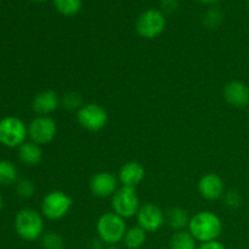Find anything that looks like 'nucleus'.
<instances>
[{
    "label": "nucleus",
    "instance_id": "nucleus-1",
    "mask_svg": "<svg viewBox=\"0 0 249 249\" xmlns=\"http://www.w3.org/2000/svg\"><path fill=\"white\" fill-rule=\"evenodd\" d=\"M187 231L197 242L216 241L223 232V221L211 211H202L191 216Z\"/></svg>",
    "mask_w": 249,
    "mask_h": 249
},
{
    "label": "nucleus",
    "instance_id": "nucleus-2",
    "mask_svg": "<svg viewBox=\"0 0 249 249\" xmlns=\"http://www.w3.org/2000/svg\"><path fill=\"white\" fill-rule=\"evenodd\" d=\"M15 230L21 240L33 242L44 235V220L32 208H23L15 216Z\"/></svg>",
    "mask_w": 249,
    "mask_h": 249
},
{
    "label": "nucleus",
    "instance_id": "nucleus-3",
    "mask_svg": "<svg viewBox=\"0 0 249 249\" xmlns=\"http://www.w3.org/2000/svg\"><path fill=\"white\" fill-rule=\"evenodd\" d=\"M125 219L119 216L114 212H107L102 214L96 223L97 236L106 246L118 245L123 242L126 232Z\"/></svg>",
    "mask_w": 249,
    "mask_h": 249
},
{
    "label": "nucleus",
    "instance_id": "nucleus-4",
    "mask_svg": "<svg viewBox=\"0 0 249 249\" xmlns=\"http://www.w3.org/2000/svg\"><path fill=\"white\" fill-rule=\"evenodd\" d=\"M28 138V125L15 116L0 119V143L5 147H19Z\"/></svg>",
    "mask_w": 249,
    "mask_h": 249
},
{
    "label": "nucleus",
    "instance_id": "nucleus-5",
    "mask_svg": "<svg viewBox=\"0 0 249 249\" xmlns=\"http://www.w3.org/2000/svg\"><path fill=\"white\" fill-rule=\"evenodd\" d=\"M73 206V201L66 192L55 190L45 195L41 201V214L49 220L65 218Z\"/></svg>",
    "mask_w": 249,
    "mask_h": 249
},
{
    "label": "nucleus",
    "instance_id": "nucleus-6",
    "mask_svg": "<svg viewBox=\"0 0 249 249\" xmlns=\"http://www.w3.org/2000/svg\"><path fill=\"white\" fill-rule=\"evenodd\" d=\"M167 26L165 15L160 10L148 9L138 17L135 23L136 32L145 39H155L164 32Z\"/></svg>",
    "mask_w": 249,
    "mask_h": 249
},
{
    "label": "nucleus",
    "instance_id": "nucleus-7",
    "mask_svg": "<svg viewBox=\"0 0 249 249\" xmlns=\"http://www.w3.org/2000/svg\"><path fill=\"white\" fill-rule=\"evenodd\" d=\"M112 212L118 214L123 219H130L136 216L140 209V199H139L136 189L133 187H119L116 194L112 196Z\"/></svg>",
    "mask_w": 249,
    "mask_h": 249
},
{
    "label": "nucleus",
    "instance_id": "nucleus-8",
    "mask_svg": "<svg viewBox=\"0 0 249 249\" xmlns=\"http://www.w3.org/2000/svg\"><path fill=\"white\" fill-rule=\"evenodd\" d=\"M77 121L82 128L89 131H100L108 123V113L100 105L87 104L77 112Z\"/></svg>",
    "mask_w": 249,
    "mask_h": 249
},
{
    "label": "nucleus",
    "instance_id": "nucleus-9",
    "mask_svg": "<svg viewBox=\"0 0 249 249\" xmlns=\"http://www.w3.org/2000/svg\"><path fill=\"white\" fill-rule=\"evenodd\" d=\"M57 135V124L51 117L38 116L28 124V138L39 146L48 145Z\"/></svg>",
    "mask_w": 249,
    "mask_h": 249
},
{
    "label": "nucleus",
    "instance_id": "nucleus-10",
    "mask_svg": "<svg viewBox=\"0 0 249 249\" xmlns=\"http://www.w3.org/2000/svg\"><path fill=\"white\" fill-rule=\"evenodd\" d=\"M138 225L146 232H156L165 224V214L155 203H145L136 214Z\"/></svg>",
    "mask_w": 249,
    "mask_h": 249
},
{
    "label": "nucleus",
    "instance_id": "nucleus-11",
    "mask_svg": "<svg viewBox=\"0 0 249 249\" xmlns=\"http://www.w3.org/2000/svg\"><path fill=\"white\" fill-rule=\"evenodd\" d=\"M118 179L111 172H99L90 179V191L95 197L108 198L118 190Z\"/></svg>",
    "mask_w": 249,
    "mask_h": 249
},
{
    "label": "nucleus",
    "instance_id": "nucleus-12",
    "mask_svg": "<svg viewBox=\"0 0 249 249\" xmlns=\"http://www.w3.org/2000/svg\"><path fill=\"white\" fill-rule=\"evenodd\" d=\"M199 195L207 201H218L225 195L224 180L215 173H208L199 179L197 185Z\"/></svg>",
    "mask_w": 249,
    "mask_h": 249
},
{
    "label": "nucleus",
    "instance_id": "nucleus-13",
    "mask_svg": "<svg viewBox=\"0 0 249 249\" xmlns=\"http://www.w3.org/2000/svg\"><path fill=\"white\" fill-rule=\"evenodd\" d=\"M225 101L235 108H246L249 106V87L241 80H231L223 89Z\"/></svg>",
    "mask_w": 249,
    "mask_h": 249
},
{
    "label": "nucleus",
    "instance_id": "nucleus-14",
    "mask_svg": "<svg viewBox=\"0 0 249 249\" xmlns=\"http://www.w3.org/2000/svg\"><path fill=\"white\" fill-rule=\"evenodd\" d=\"M61 106V97L53 90H43L34 96L32 108L38 116H49Z\"/></svg>",
    "mask_w": 249,
    "mask_h": 249
},
{
    "label": "nucleus",
    "instance_id": "nucleus-15",
    "mask_svg": "<svg viewBox=\"0 0 249 249\" xmlns=\"http://www.w3.org/2000/svg\"><path fill=\"white\" fill-rule=\"evenodd\" d=\"M145 168L142 167V164L135 160H130L122 165L119 169L118 181L121 182L122 186L136 189V186L140 185L145 179Z\"/></svg>",
    "mask_w": 249,
    "mask_h": 249
},
{
    "label": "nucleus",
    "instance_id": "nucleus-16",
    "mask_svg": "<svg viewBox=\"0 0 249 249\" xmlns=\"http://www.w3.org/2000/svg\"><path fill=\"white\" fill-rule=\"evenodd\" d=\"M18 158L23 164L34 167L43 160V150L38 143L33 141H26L18 147Z\"/></svg>",
    "mask_w": 249,
    "mask_h": 249
},
{
    "label": "nucleus",
    "instance_id": "nucleus-17",
    "mask_svg": "<svg viewBox=\"0 0 249 249\" xmlns=\"http://www.w3.org/2000/svg\"><path fill=\"white\" fill-rule=\"evenodd\" d=\"M190 219L191 218L189 216L187 211L180 207H173L165 213V224L175 232L189 228Z\"/></svg>",
    "mask_w": 249,
    "mask_h": 249
},
{
    "label": "nucleus",
    "instance_id": "nucleus-18",
    "mask_svg": "<svg viewBox=\"0 0 249 249\" xmlns=\"http://www.w3.org/2000/svg\"><path fill=\"white\" fill-rule=\"evenodd\" d=\"M146 240H147V232L138 225L126 230L123 243L126 249H140L146 243Z\"/></svg>",
    "mask_w": 249,
    "mask_h": 249
},
{
    "label": "nucleus",
    "instance_id": "nucleus-19",
    "mask_svg": "<svg viewBox=\"0 0 249 249\" xmlns=\"http://www.w3.org/2000/svg\"><path fill=\"white\" fill-rule=\"evenodd\" d=\"M197 241L186 230L177 231L173 233L169 241V249H197Z\"/></svg>",
    "mask_w": 249,
    "mask_h": 249
},
{
    "label": "nucleus",
    "instance_id": "nucleus-20",
    "mask_svg": "<svg viewBox=\"0 0 249 249\" xmlns=\"http://www.w3.org/2000/svg\"><path fill=\"white\" fill-rule=\"evenodd\" d=\"M18 170L16 165L7 160H0V186H9L17 182Z\"/></svg>",
    "mask_w": 249,
    "mask_h": 249
},
{
    "label": "nucleus",
    "instance_id": "nucleus-21",
    "mask_svg": "<svg viewBox=\"0 0 249 249\" xmlns=\"http://www.w3.org/2000/svg\"><path fill=\"white\" fill-rule=\"evenodd\" d=\"M83 0H53V6L63 16H74L80 11Z\"/></svg>",
    "mask_w": 249,
    "mask_h": 249
},
{
    "label": "nucleus",
    "instance_id": "nucleus-22",
    "mask_svg": "<svg viewBox=\"0 0 249 249\" xmlns=\"http://www.w3.org/2000/svg\"><path fill=\"white\" fill-rule=\"evenodd\" d=\"M61 106L67 111H79L83 107V97L77 91H68L61 97Z\"/></svg>",
    "mask_w": 249,
    "mask_h": 249
},
{
    "label": "nucleus",
    "instance_id": "nucleus-23",
    "mask_svg": "<svg viewBox=\"0 0 249 249\" xmlns=\"http://www.w3.org/2000/svg\"><path fill=\"white\" fill-rule=\"evenodd\" d=\"M41 247L44 249H63L65 248V240L60 233L55 231L45 232L40 238Z\"/></svg>",
    "mask_w": 249,
    "mask_h": 249
},
{
    "label": "nucleus",
    "instance_id": "nucleus-24",
    "mask_svg": "<svg viewBox=\"0 0 249 249\" xmlns=\"http://www.w3.org/2000/svg\"><path fill=\"white\" fill-rule=\"evenodd\" d=\"M224 15L218 7H212L207 10L203 16V24L209 29H216L223 23Z\"/></svg>",
    "mask_w": 249,
    "mask_h": 249
},
{
    "label": "nucleus",
    "instance_id": "nucleus-25",
    "mask_svg": "<svg viewBox=\"0 0 249 249\" xmlns=\"http://www.w3.org/2000/svg\"><path fill=\"white\" fill-rule=\"evenodd\" d=\"M16 192L21 198H31L36 194V185L29 179L18 180L16 184Z\"/></svg>",
    "mask_w": 249,
    "mask_h": 249
},
{
    "label": "nucleus",
    "instance_id": "nucleus-26",
    "mask_svg": "<svg viewBox=\"0 0 249 249\" xmlns=\"http://www.w3.org/2000/svg\"><path fill=\"white\" fill-rule=\"evenodd\" d=\"M223 198L224 202H225V206L230 209H238L242 206L243 198L240 192L236 191V190H231V191L225 192Z\"/></svg>",
    "mask_w": 249,
    "mask_h": 249
},
{
    "label": "nucleus",
    "instance_id": "nucleus-27",
    "mask_svg": "<svg viewBox=\"0 0 249 249\" xmlns=\"http://www.w3.org/2000/svg\"><path fill=\"white\" fill-rule=\"evenodd\" d=\"M160 11L163 14H173L179 7V0H160Z\"/></svg>",
    "mask_w": 249,
    "mask_h": 249
},
{
    "label": "nucleus",
    "instance_id": "nucleus-28",
    "mask_svg": "<svg viewBox=\"0 0 249 249\" xmlns=\"http://www.w3.org/2000/svg\"><path fill=\"white\" fill-rule=\"evenodd\" d=\"M197 249H226V247L223 245V243L219 242V241L216 240V241H211V242L201 243Z\"/></svg>",
    "mask_w": 249,
    "mask_h": 249
},
{
    "label": "nucleus",
    "instance_id": "nucleus-29",
    "mask_svg": "<svg viewBox=\"0 0 249 249\" xmlns=\"http://www.w3.org/2000/svg\"><path fill=\"white\" fill-rule=\"evenodd\" d=\"M105 243L100 238H94L88 245V249H105Z\"/></svg>",
    "mask_w": 249,
    "mask_h": 249
},
{
    "label": "nucleus",
    "instance_id": "nucleus-30",
    "mask_svg": "<svg viewBox=\"0 0 249 249\" xmlns=\"http://www.w3.org/2000/svg\"><path fill=\"white\" fill-rule=\"evenodd\" d=\"M197 1L202 2V4H208V5H211V4H215V2H218L219 0H197Z\"/></svg>",
    "mask_w": 249,
    "mask_h": 249
},
{
    "label": "nucleus",
    "instance_id": "nucleus-31",
    "mask_svg": "<svg viewBox=\"0 0 249 249\" xmlns=\"http://www.w3.org/2000/svg\"><path fill=\"white\" fill-rule=\"evenodd\" d=\"M2 208H4V199H2L1 194H0V212L2 211Z\"/></svg>",
    "mask_w": 249,
    "mask_h": 249
},
{
    "label": "nucleus",
    "instance_id": "nucleus-32",
    "mask_svg": "<svg viewBox=\"0 0 249 249\" xmlns=\"http://www.w3.org/2000/svg\"><path fill=\"white\" fill-rule=\"evenodd\" d=\"M105 249H122V248L118 247V245H113V246H107Z\"/></svg>",
    "mask_w": 249,
    "mask_h": 249
},
{
    "label": "nucleus",
    "instance_id": "nucleus-33",
    "mask_svg": "<svg viewBox=\"0 0 249 249\" xmlns=\"http://www.w3.org/2000/svg\"><path fill=\"white\" fill-rule=\"evenodd\" d=\"M33 1H36V2H44V1H46V0H33Z\"/></svg>",
    "mask_w": 249,
    "mask_h": 249
},
{
    "label": "nucleus",
    "instance_id": "nucleus-34",
    "mask_svg": "<svg viewBox=\"0 0 249 249\" xmlns=\"http://www.w3.org/2000/svg\"><path fill=\"white\" fill-rule=\"evenodd\" d=\"M247 4H248V7H249V0H247Z\"/></svg>",
    "mask_w": 249,
    "mask_h": 249
}]
</instances>
